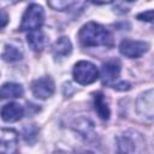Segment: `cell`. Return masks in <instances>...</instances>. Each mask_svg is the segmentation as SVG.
Returning <instances> with one entry per match:
<instances>
[{
    "label": "cell",
    "instance_id": "8",
    "mask_svg": "<svg viewBox=\"0 0 154 154\" xmlns=\"http://www.w3.org/2000/svg\"><path fill=\"white\" fill-rule=\"evenodd\" d=\"M17 149V134L13 130H2L0 135V154H14Z\"/></svg>",
    "mask_w": 154,
    "mask_h": 154
},
{
    "label": "cell",
    "instance_id": "1",
    "mask_svg": "<svg viewBox=\"0 0 154 154\" xmlns=\"http://www.w3.org/2000/svg\"><path fill=\"white\" fill-rule=\"evenodd\" d=\"M78 38L84 47H109L113 42L111 32L105 26L94 22H89L81 28L78 32Z\"/></svg>",
    "mask_w": 154,
    "mask_h": 154
},
{
    "label": "cell",
    "instance_id": "14",
    "mask_svg": "<svg viewBox=\"0 0 154 154\" xmlns=\"http://www.w3.org/2000/svg\"><path fill=\"white\" fill-rule=\"evenodd\" d=\"M94 108L97 113V116L102 119V120H107L109 118V107L107 105V101L103 96L102 93H96L94 96Z\"/></svg>",
    "mask_w": 154,
    "mask_h": 154
},
{
    "label": "cell",
    "instance_id": "3",
    "mask_svg": "<svg viewBox=\"0 0 154 154\" xmlns=\"http://www.w3.org/2000/svg\"><path fill=\"white\" fill-rule=\"evenodd\" d=\"M45 22L43 8L37 4H31L23 14L20 30L23 31H35L38 30Z\"/></svg>",
    "mask_w": 154,
    "mask_h": 154
},
{
    "label": "cell",
    "instance_id": "2",
    "mask_svg": "<svg viewBox=\"0 0 154 154\" xmlns=\"http://www.w3.org/2000/svg\"><path fill=\"white\" fill-rule=\"evenodd\" d=\"M118 154H146V140L136 131H126L117 137Z\"/></svg>",
    "mask_w": 154,
    "mask_h": 154
},
{
    "label": "cell",
    "instance_id": "10",
    "mask_svg": "<svg viewBox=\"0 0 154 154\" xmlns=\"http://www.w3.org/2000/svg\"><path fill=\"white\" fill-rule=\"evenodd\" d=\"M137 111L141 116L152 119L153 118V90H148L142 94L137 100Z\"/></svg>",
    "mask_w": 154,
    "mask_h": 154
},
{
    "label": "cell",
    "instance_id": "5",
    "mask_svg": "<svg viewBox=\"0 0 154 154\" xmlns=\"http://www.w3.org/2000/svg\"><path fill=\"white\" fill-rule=\"evenodd\" d=\"M119 51L126 58H130V59L138 58L148 51V43L143 42V41L124 40L119 45Z\"/></svg>",
    "mask_w": 154,
    "mask_h": 154
},
{
    "label": "cell",
    "instance_id": "16",
    "mask_svg": "<svg viewBox=\"0 0 154 154\" xmlns=\"http://www.w3.org/2000/svg\"><path fill=\"white\" fill-rule=\"evenodd\" d=\"M76 2L73 1H49L48 5L51 7H53L54 10H59V11H63V10H67L70 6L75 5Z\"/></svg>",
    "mask_w": 154,
    "mask_h": 154
},
{
    "label": "cell",
    "instance_id": "4",
    "mask_svg": "<svg viewBox=\"0 0 154 154\" xmlns=\"http://www.w3.org/2000/svg\"><path fill=\"white\" fill-rule=\"evenodd\" d=\"M73 78L77 83L82 85L91 84L99 78V71L94 64L90 61L81 60L73 67Z\"/></svg>",
    "mask_w": 154,
    "mask_h": 154
},
{
    "label": "cell",
    "instance_id": "9",
    "mask_svg": "<svg viewBox=\"0 0 154 154\" xmlns=\"http://www.w3.org/2000/svg\"><path fill=\"white\" fill-rule=\"evenodd\" d=\"M23 114H24L23 107L16 102L5 105L0 111V116H1L2 120L7 122V123H13V122L19 120L23 117Z\"/></svg>",
    "mask_w": 154,
    "mask_h": 154
},
{
    "label": "cell",
    "instance_id": "17",
    "mask_svg": "<svg viewBox=\"0 0 154 154\" xmlns=\"http://www.w3.org/2000/svg\"><path fill=\"white\" fill-rule=\"evenodd\" d=\"M137 18H138L140 20L152 22V19H153V11L149 10V11H147V12H142V13H140V14L137 16Z\"/></svg>",
    "mask_w": 154,
    "mask_h": 154
},
{
    "label": "cell",
    "instance_id": "13",
    "mask_svg": "<svg viewBox=\"0 0 154 154\" xmlns=\"http://www.w3.org/2000/svg\"><path fill=\"white\" fill-rule=\"evenodd\" d=\"M26 41L34 51H42L47 45V37L40 30L30 31L26 36Z\"/></svg>",
    "mask_w": 154,
    "mask_h": 154
},
{
    "label": "cell",
    "instance_id": "11",
    "mask_svg": "<svg viewBox=\"0 0 154 154\" xmlns=\"http://www.w3.org/2000/svg\"><path fill=\"white\" fill-rule=\"evenodd\" d=\"M72 51V45L71 41L67 37H60L55 41V43L52 47L53 55L58 59H63L66 55H69Z\"/></svg>",
    "mask_w": 154,
    "mask_h": 154
},
{
    "label": "cell",
    "instance_id": "19",
    "mask_svg": "<svg viewBox=\"0 0 154 154\" xmlns=\"http://www.w3.org/2000/svg\"><path fill=\"white\" fill-rule=\"evenodd\" d=\"M8 22V16L4 12V11H0V29L4 28Z\"/></svg>",
    "mask_w": 154,
    "mask_h": 154
},
{
    "label": "cell",
    "instance_id": "7",
    "mask_svg": "<svg viewBox=\"0 0 154 154\" xmlns=\"http://www.w3.org/2000/svg\"><path fill=\"white\" fill-rule=\"evenodd\" d=\"M120 63L117 59L106 61L101 67V81L106 85H113V82L118 79L120 75Z\"/></svg>",
    "mask_w": 154,
    "mask_h": 154
},
{
    "label": "cell",
    "instance_id": "20",
    "mask_svg": "<svg viewBox=\"0 0 154 154\" xmlns=\"http://www.w3.org/2000/svg\"><path fill=\"white\" fill-rule=\"evenodd\" d=\"M78 154H97L95 152H82V153H78Z\"/></svg>",
    "mask_w": 154,
    "mask_h": 154
},
{
    "label": "cell",
    "instance_id": "18",
    "mask_svg": "<svg viewBox=\"0 0 154 154\" xmlns=\"http://www.w3.org/2000/svg\"><path fill=\"white\" fill-rule=\"evenodd\" d=\"M113 88L117 89V90H129L130 89V83H128V82H120L119 84H114Z\"/></svg>",
    "mask_w": 154,
    "mask_h": 154
},
{
    "label": "cell",
    "instance_id": "15",
    "mask_svg": "<svg viewBox=\"0 0 154 154\" xmlns=\"http://www.w3.org/2000/svg\"><path fill=\"white\" fill-rule=\"evenodd\" d=\"M1 58L5 60V61H8V63H13V61H18L23 58V52L13 46V45H6L5 46V49L1 54Z\"/></svg>",
    "mask_w": 154,
    "mask_h": 154
},
{
    "label": "cell",
    "instance_id": "12",
    "mask_svg": "<svg viewBox=\"0 0 154 154\" xmlns=\"http://www.w3.org/2000/svg\"><path fill=\"white\" fill-rule=\"evenodd\" d=\"M23 94H24V89L18 83H5L0 87V99L20 97Z\"/></svg>",
    "mask_w": 154,
    "mask_h": 154
},
{
    "label": "cell",
    "instance_id": "6",
    "mask_svg": "<svg viewBox=\"0 0 154 154\" xmlns=\"http://www.w3.org/2000/svg\"><path fill=\"white\" fill-rule=\"evenodd\" d=\"M31 90L35 97L45 100L54 93V82L49 76L37 78L31 83Z\"/></svg>",
    "mask_w": 154,
    "mask_h": 154
}]
</instances>
